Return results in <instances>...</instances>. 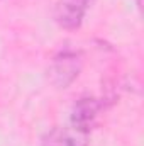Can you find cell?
<instances>
[{
  "instance_id": "obj_5",
  "label": "cell",
  "mask_w": 144,
  "mask_h": 146,
  "mask_svg": "<svg viewBox=\"0 0 144 146\" xmlns=\"http://www.w3.org/2000/svg\"><path fill=\"white\" fill-rule=\"evenodd\" d=\"M139 2H141V0H139Z\"/></svg>"
},
{
  "instance_id": "obj_2",
  "label": "cell",
  "mask_w": 144,
  "mask_h": 146,
  "mask_svg": "<svg viewBox=\"0 0 144 146\" xmlns=\"http://www.w3.org/2000/svg\"><path fill=\"white\" fill-rule=\"evenodd\" d=\"M105 102L104 99L98 97H92V95H85L80 97L71 107V114H70V122L75 133H80L83 136L90 134L97 124L98 119L102 115V112L105 110Z\"/></svg>"
},
{
  "instance_id": "obj_3",
  "label": "cell",
  "mask_w": 144,
  "mask_h": 146,
  "mask_svg": "<svg viewBox=\"0 0 144 146\" xmlns=\"http://www.w3.org/2000/svg\"><path fill=\"white\" fill-rule=\"evenodd\" d=\"M93 0H56L53 17L65 31H76L81 27Z\"/></svg>"
},
{
  "instance_id": "obj_4",
  "label": "cell",
  "mask_w": 144,
  "mask_h": 146,
  "mask_svg": "<svg viewBox=\"0 0 144 146\" xmlns=\"http://www.w3.org/2000/svg\"><path fill=\"white\" fill-rule=\"evenodd\" d=\"M41 146H68V131H65L61 127L49 129L42 136Z\"/></svg>"
},
{
  "instance_id": "obj_1",
  "label": "cell",
  "mask_w": 144,
  "mask_h": 146,
  "mask_svg": "<svg viewBox=\"0 0 144 146\" xmlns=\"http://www.w3.org/2000/svg\"><path fill=\"white\" fill-rule=\"evenodd\" d=\"M83 68V58L80 51L75 49H61L49 63L48 78L51 85H54L58 90H65L71 87L73 82L80 76Z\"/></svg>"
}]
</instances>
